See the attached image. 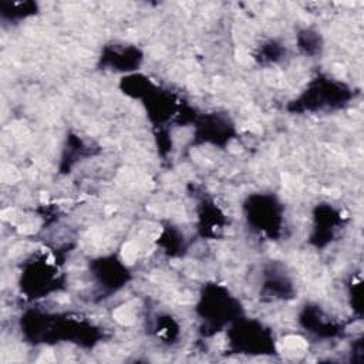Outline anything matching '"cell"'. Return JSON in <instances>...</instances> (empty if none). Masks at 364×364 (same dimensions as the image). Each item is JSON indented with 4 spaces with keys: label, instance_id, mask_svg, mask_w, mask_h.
Returning <instances> with one entry per match:
<instances>
[{
    "label": "cell",
    "instance_id": "cell-8",
    "mask_svg": "<svg viewBox=\"0 0 364 364\" xmlns=\"http://www.w3.org/2000/svg\"><path fill=\"white\" fill-rule=\"evenodd\" d=\"M263 284H264L263 286L264 291H267L269 297L272 299H287L293 291V287L289 279L286 276H279L276 272L270 274Z\"/></svg>",
    "mask_w": 364,
    "mask_h": 364
},
{
    "label": "cell",
    "instance_id": "cell-2",
    "mask_svg": "<svg viewBox=\"0 0 364 364\" xmlns=\"http://www.w3.org/2000/svg\"><path fill=\"white\" fill-rule=\"evenodd\" d=\"M229 343L235 351L242 354H272L274 340L269 328L255 320H240L229 330Z\"/></svg>",
    "mask_w": 364,
    "mask_h": 364
},
{
    "label": "cell",
    "instance_id": "cell-4",
    "mask_svg": "<svg viewBox=\"0 0 364 364\" xmlns=\"http://www.w3.org/2000/svg\"><path fill=\"white\" fill-rule=\"evenodd\" d=\"M282 205L274 195L257 193L247 198L245 202V212L249 225L256 230L270 236L272 239L279 235L283 220Z\"/></svg>",
    "mask_w": 364,
    "mask_h": 364
},
{
    "label": "cell",
    "instance_id": "cell-7",
    "mask_svg": "<svg viewBox=\"0 0 364 364\" xmlns=\"http://www.w3.org/2000/svg\"><path fill=\"white\" fill-rule=\"evenodd\" d=\"M94 267L97 272L94 273L98 279V282L102 284L104 289L117 290L128 279L127 267L119 263V260L109 257V259H100V262L94 263Z\"/></svg>",
    "mask_w": 364,
    "mask_h": 364
},
{
    "label": "cell",
    "instance_id": "cell-3",
    "mask_svg": "<svg viewBox=\"0 0 364 364\" xmlns=\"http://www.w3.org/2000/svg\"><path fill=\"white\" fill-rule=\"evenodd\" d=\"M348 100V90L343 84L327 78L313 80L306 91L294 101V111H321L340 107Z\"/></svg>",
    "mask_w": 364,
    "mask_h": 364
},
{
    "label": "cell",
    "instance_id": "cell-1",
    "mask_svg": "<svg viewBox=\"0 0 364 364\" xmlns=\"http://www.w3.org/2000/svg\"><path fill=\"white\" fill-rule=\"evenodd\" d=\"M239 301L220 284H206L200 293L198 313L206 327L218 331L240 316Z\"/></svg>",
    "mask_w": 364,
    "mask_h": 364
},
{
    "label": "cell",
    "instance_id": "cell-6",
    "mask_svg": "<svg viewBox=\"0 0 364 364\" xmlns=\"http://www.w3.org/2000/svg\"><path fill=\"white\" fill-rule=\"evenodd\" d=\"M142 61L141 51L134 46L112 44L107 46L101 54V63L104 67H109L114 71L129 73L138 70Z\"/></svg>",
    "mask_w": 364,
    "mask_h": 364
},
{
    "label": "cell",
    "instance_id": "cell-5",
    "mask_svg": "<svg viewBox=\"0 0 364 364\" xmlns=\"http://www.w3.org/2000/svg\"><path fill=\"white\" fill-rule=\"evenodd\" d=\"M57 280V270L50 263L34 259L24 264L20 286L27 297L37 299L53 291Z\"/></svg>",
    "mask_w": 364,
    "mask_h": 364
}]
</instances>
